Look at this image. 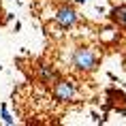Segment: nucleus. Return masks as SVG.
I'll use <instances>...</instances> for the list:
<instances>
[{
  "mask_svg": "<svg viewBox=\"0 0 126 126\" xmlns=\"http://www.w3.org/2000/svg\"><path fill=\"white\" fill-rule=\"evenodd\" d=\"M53 19H56V24H58L60 28H64V30H68V28H73L77 21H79V15H77V11H75L73 7H60L58 11H56V15H53Z\"/></svg>",
  "mask_w": 126,
  "mask_h": 126,
  "instance_id": "nucleus-3",
  "label": "nucleus"
},
{
  "mask_svg": "<svg viewBox=\"0 0 126 126\" xmlns=\"http://www.w3.org/2000/svg\"><path fill=\"white\" fill-rule=\"evenodd\" d=\"M0 109H2V122H4V124H15V120L11 118V113L7 111V105H2Z\"/></svg>",
  "mask_w": 126,
  "mask_h": 126,
  "instance_id": "nucleus-6",
  "label": "nucleus"
},
{
  "mask_svg": "<svg viewBox=\"0 0 126 126\" xmlns=\"http://www.w3.org/2000/svg\"><path fill=\"white\" fill-rule=\"evenodd\" d=\"M51 94H53V98L58 100V103H68V100L75 98L77 88H75V83L71 79H62V77H60V79L51 86Z\"/></svg>",
  "mask_w": 126,
  "mask_h": 126,
  "instance_id": "nucleus-2",
  "label": "nucleus"
},
{
  "mask_svg": "<svg viewBox=\"0 0 126 126\" xmlns=\"http://www.w3.org/2000/svg\"><path fill=\"white\" fill-rule=\"evenodd\" d=\"M71 64H73L79 73H92L98 66V53L92 47H77L71 56Z\"/></svg>",
  "mask_w": 126,
  "mask_h": 126,
  "instance_id": "nucleus-1",
  "label": "nucleus"
},
{
  "mask_svg": "<svg viewBox=\"0 0 126 126\" xmlns=\"http://www.w3.org/2000/svg\"><path fill=\"white\" fill-rule=\"evenodd\" d=\"M75 2H79V4H86L88 0H75Z\"/></svg>",
  "mask_w": 126,
  "mask_h": 126,
  "instance_id": "nucleus-7",
  "label": "nucleus"
},
{
  "mask_svg": "<svg viewBox=\"0 0 126 126\" xmlns=\"http://www.w3.org/2000/svg\"><path fill=\"white\" fill-rule=\"evenodd\" d=\"M109 19H111L118 28L126 30V4H120V7L111 9V13H109Z\"/></svg>",
  "mask_w": 126,
  "mask_h": 126,
  "instance_id": "nucleus-5",
  "label": "nucleus"
},
{
  "mask_svg": "<svg viewBox=\"0 0 126 126\" xmlns=\"http://www.w3.org/2000/svg\"><path fill=\"white\" fill-rule=\"evenodd\" d=\"M36 79L41 83H45V86H53L60 79V73L53 64H39L36 66Z\"/></svg>",
  "mask_w": 126,
  "mask_h": 126,
  "instance_id": "nucleus-4",
  "label": "nucleus"
}]
</instances>
